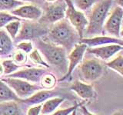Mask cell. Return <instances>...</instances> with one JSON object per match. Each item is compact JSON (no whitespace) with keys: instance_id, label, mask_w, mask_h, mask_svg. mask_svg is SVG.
I'll list each match as a JSON object with an SVG mask.
<instances>
[{"instance_id":"7c38bea8","label":"cell","mask_w":123,"mask_h":115,"mask_svg":"<svg viewBox=\"0 0 123 115\" xmlns=\"http://www.w3.org/2000/svg\"><path fill=\"white\" fill-rule=\"evenodd\" d=\"M62 93L59 91H56L55 89L53 90H46V89H42L36 92L34 94H32L31 97L27 98L25 99H21L18 101L25 107H29L31 106L39 104H42L46 100H48L51 98L54 97H60Z\"/></svg>"},{"instance_id":"52a82bcc","label":"cell","mask_w":123,"mask_h":115,"mask_svg":"<svg viewBox=\"0 0 123 115\" xmlns=\"http://www.w3.org/2000/svg\"><path fill=\"white\" fill-rule=\"evenodd\" d=\"M79 66L80 75L84 80L93 82L98 80L104 73V68L101 62L95 58L86 59Z\"/></svg>"},{"instance_id":"6da1fadb","label":"cell","mask_w":123,"mask_h":115,"mask_svg":"<svg viewBox=\"0 0 123 115\" xmlns=\"http://www.w3.org/2000/svg\"><path fill=\"white\" fill-rule=\"evenodd\" d=\"M35 48H37L45 61L52 69L55 75L61 78L66 74L68 67V52L63 47L52 43L42 37L35 38L32 41Z\"/></svg>"},{"instance_id":"4dcf8cb0","label":"cell","mask_w":123,"mask_h":115,"mask_svg":"<svg viewBox=\"0 0 123 115\" xmlns=\"http://www.w3.org/2000/svg\"><path fill=\"white\" fill-rule=\"evenodd\" d=\"M81 104H75L72 107H68V108L56 110L55 112H54L52 114L54 115H68V114H70L71 113L75 111V110L78 108V107Z\"/></svg>"},{"instance_id":"8d00e7d4","label":"cell","mask_w":123,"mask_h":115,"mask_svg":"<svg viewBox=\"0 0 123 115\" xmlns=\"http://www.w3.org/2000/svg\"><path fill=\"white\" fill-rule=\"evenodd\" d=\"M120 37L123 38V29L122 31H120Z\"/></svg>"},{"instance_id":"9c48e42d","label":"cell","mask_w":123,"mask_h":115,"mask_svg":"<svg viewBox=\"0 0 123 115\" xmlns=\"http://www.w3.org/2000/svg\"><path fill=\"white\" fill-rule=\"evenodd\" d=\"M49 72V68L43 67L25 66L19 69L12 74L4 75L5 77H12L25 80L31 83L40 84V80L45 73Z\"/></svg>"},{"instance_id":"d590c367","label":"cell","mask_w":123,"mask_h":115,"mask_svg":"<svg viewBox=\"0 0 123 115\" xmlns=\"http://www.w3.org/2000/svg\"><path fill=\"white\" fill-rule=\"evenodd\" d=\"M47 2H55L57 1V0H45Z\"/></svg>"},{"instance_id":"484cf974","label":"cell","mask_w":123,"mask_h":115,"mask_svg":"<svg viewBox=\"0 0 123 115\" xmlns=\"http://www.w3.org/2000/svg\"><path fill=\"white\" fill-rule=\"evenodd\" d=\"M21 21L22 20L12 21L9 23H8V24L4 27L6 31L12 39H14V38L16 37V35L19 32V29H20V27H21Z\"/></svg>"},{"instance_id":"83f0119b","label":"cell","mask_w":123,"mask_h":115,"mask_svg":"<svg viewBox=\"0 0 123 115\" xmlns=\"http://www.w3.org/2000/svg\"><path fill=\"white\" fill-rule=\"evenodd\" d=\"M12 57L13 61L16 64L29 66V64H26L28 62V58H29L28 54L22 51V50L17 49L16 51H14L13 53L12 54Z\"/></svg>"},{"instance_id":"9a60e30c","label":"cell","mask_w":123,"mask_h":115,"mask_svg":"<svg viewBox=\"0 0 123 115\" xmlns=\"http://www.w3.org/2000/svg\"><path fill=\"white\" fill-rule=\"evenodd\" d=\"M80 43L86 44L88 47H98L109 44H118L123 46V40L119 38L113 37V36H102L96 35L93 37H84L81 38L79 41Z\"/></svg>"},{"instance_id":"7402d4cb","label":"cell","mask_w":123,"mask_h":115,"mask_svg":"<svg viewBox=\"0 0 123 115\" xmlns=\"http://www.w3.org/2000/svg\"><path fill=\"white\" fill-rule=\"evenodd\" d=\"M57 84V78L55 75L51 72H47L42 76L40 80V84L43 89L51 90L55 88Z\"/></svg>"},{"instance_id":"30bf717a","label":"cell","mask_w":123,"mask_h":115,"mask_svg":"<svg viewBox=\"0 0 123 115\" xmlns=\"http://www.w3.org/2000/svg\"><path fill=\"white\" fill-rule=\"evenodd\" d=\"M88 46L83 43H77L72 51L68 54V71L62 78H61L59 81H64L65 80H68L71 78L74 69L82 62L85 53L86 52Z\"/></svg>"},{"instance_id":"f546056e","label":"cell","mask_w":123,"mask_h":115,"mask_svg":"<svg viewBox=\"0 0 123 115\" xmlns=\"http://www.w3.org/2000/svg\"><path fill=\"white\" fill-rule=\"evenodd\" d=\"M15 48H16V49L22 50V51L25 52L27 54H29L34 48L33 43L32 41H19L17 44H15Z\"/></svg>"},{"instance_id":"d6a6232c","label":"cell","mask_w":123,"mask_h":115,"mask_svg":"<svg viewBox=\"0 0 123 115\" xmlns=\"http://www.w3.org/2000/svg\"><path fill=\"white\" fill-rule=\"evenodd\" d=\"M3 75H4V69H3L2 63H0V77L3 76Z\"/></svg>"},{"instance_id":"2e32d148","label":"cell","mask_w":123,"mask_h":115,"mask_svg":"<svg viewBox=\"0 0 123 115\" xmlns=\"http://www.w3.org/2000/svg\"><path fill=\"white\" fill-rule=\"evenodd\" d=\"M69 90L74 91L75 93L84 100L93 99L96 97V93L94 87L86 83H83L80 80H75L71 86Z\"/></svg>"},{"instance_id":"4316f807","label":"cell","mask_w":123,"mask_h":115,"mask_svg":"<svg viewBox=\"0 0 123 115\" xmlns=\"http://www.w3.org/2000/svg\"><path fill=\"white\" fill-rule=\"evenodd\" d=\"M99 0H72L76 9L82 12L91 9V8Z\"/></svg>"},{"instance_id":"4fadbf2b","label":"cell","mask_w":123,"mask_h":115,"mask_svg":"<svg viewBox=\"0 0 123 115\" xmlns=\"http://www.w3.org/2000/svg\"><path fill=\"white\" fill-rule=\"evenodd\" d=\"M11 13L22 19L38 21L43 15V11L34 5H22L11 11Z\"/></svg>"},{"instance_id":"ffe728a7","label":"cell","mask_w":123,"mask_h":115,"mask_svg":"<svg viewBox=\"0 0 123 115\" xmlns=\"http://www.w3.org/2000/svg\"><path fill=\"white\" fill-rule=\"evenodd\" d=\"M21 98H19L14 91L4 82L0 78V102L8 101H20Z\"/></svg>"},{"instance_id":"f1b7e54d","label":"cell","mask_w":123,"mask_h":115,"mask_svg":"<svg viewBox=\"0 0 123 115\" xmlns=\"http://www.w3.org/2000/svg\"><path fill=\"white\" fill-rule=\"evenodd\" d=\"M14 20H22V18L6 11H0V29L4 28L8 23Z\"/></svg>"},{"instance_id":"5b68a950","label":"cell","mask_w":123,"mask_h":115,"mask_svg":"<svg viewBox=\"0 0 123 115\" xmlns=\"http://www.w3.org/2000/svg\"><path fill=\"white\" fill-rule=\"evenodd\" d=\"M0 78L6 82L21 99L29 98L38 91L43 89L40 84L31 83L21 78L5 76L0 77Z\"/></svg>"},{"instance_id":"ba28073f","label":"cell","mask_w":123,"mask_h":115,"mask_svg":"<svg viewBox=\"0 0 123 115\" xmlns=\"http://www.w3.org/2000/svg\"><path fill=\"white\" fill-rule=\"evenodd\" d=\"M66 3L65 0H57L54 2H49L45 8V13H43L40 20L42 24L47 25L53 24L58 21L65 18Z\"/></svg>"},{"instance_id":"8fae6325","label":"cell","mask_w":123,"mask_h":115,"mask_svg":"<svg viewBox=\"0 0 123 115\" xmlns=\"http://www.w3.org/2000/svg\"><path fill=\"white\" fill-rule=\"evenodd\" d=\"M123 18V9L116 6L111 12V15L104 24L103 31H105L110 36L120 38V29Z\"/></svg>"},{"instance_id":"8992f818","label":"cell","mask_w":123,"mask_h":115,"mask_svg":"<svg viewBox=\"0 0 123 115\" xmlns=\"http://www.w3.org/2000/svg\"><path fill=\"white\" fill-rule=\"evenodd\" d=\"M65 1L66 3L65 18L75 29L80 38H82L84 37V32L88 25V18L82 11L76 9L73 5L72 0H65Z\"/></svg>"},{"instance_id":"d6986e66","label":"cell","mask_w":123,"mask_h":115,"mask_svg":"<svg viewBox=\"0 0 123 115\" xmlns=\"http://www.w3.org/2000/svg\"><path fill=\"white\" fill-rule=\"evenodd\" d=\"M65 99L61 97L51 98L42 103L40 114L47 115L55 112V110L63 103Z\"/></svg>"},{"instance_id":"e0dca14e","label":"cell","mask_w":123,"mask_h":115,"mask_svg":"<svg viewBox=\"0 0 123 115\" xmlns=\"http://www.w3.org/2000/svg\"><path fill=\"white\" fill-rule=\"evenodd\" d=\"M15 51V44L5 29H0V58H9Z\"/></svg>"},{"instance_id":"7a4b0ae2","label":"cell","mask_w":123,"mask_h":115,"mask_svg":"<svg viewBox=\"0 0 123 115\" xmlns=\"http://www.w3.org/2000/svg\"><path fill=\"white\" fill-rule=\"evenodd\" d=\"M42 38L63 47L68 54L81 39L79 33L66 18L53 23L49 29L47 34Z\"/></svg>"},{"instance_id":"277c9868","label":"cell","mask_w":123,"mask_h":115,"mask_svg":"<svg viewBox=\"0 0 123 115\" xmlns=\"http://www.w3.org/2000/svg\"><path fill=\"white\" fill-rule=\"evenodd\" d=\"M48 31L49 29L42 23L32 20L22 19L20 29L16 37L13 39V42L15 45L22 41H32L35 38L45 35Z\"/></svg>"},{"instance_id":"cb8c5ba5","label":"cell","mask_w":123,"mask_h":115,"mask_svg":"<svg viewBox=\"0 0 123 115\" xmlns=\"http://www.w3.org/2000/svg\"><path fill=\"white\" fill-rule=\"evenodd\" d=\"M106 66L123 77V56L118 55L105 64Z\"/></svg>"},{"instance_id":"d4e9b609","label":"cell","mask_w":123,"mask_h":115,"mask_svg":"<svg viewBox=\"0 0 123 115\" xmlns=\"http://www.w3.org/2000/svg\"><path fill=\"white\" fill-rule=\"evenodd\" d=\"M24 2L18 0H0V11H12L19 6L25 5Z\"/></svg>"},{"instance_id":"836d02e7","label":"cell","mask_w":123,"mask_h":115,"mask_svg":"<svg viewBox=\"0 0 123 115\" xmlns=\"http://www.w3.org/2000/svg\"><path fill=\"white\" fill-rule=\"evenodd\" d=\"M115 2H116V3L119 6L123 9V0H115Z\"/></svg>"},{"instance_id":"5bb4252c","label":"cell","mask_w":123,"mask_h":115,"mask_svg":"<svg viewBox=\"0 0 123 115\" xmlns=\"http://www.w3.org/2000/svg\"><path fill=\"white\" fill-rule=\"evenodd\" d=\"M123 49V46L118 44H109L98 47H88L87 51L89 54L95 55L98 58L106 61L113 57L115 54Z\"/></svg>"},{"instance_id":"44dd1931","label":"cell","mask_w":123,"mask_h":115,"mask_svg":"<svg viewBox=\"0 0 123 115\" xmlns=\"http://www.w3.org/2000/svg\"><path fill=\"white\" fill-rule=\"evenodd\" d=\"M29 58L30 61L36 66L38 67H43L46 68H50L49 64L45 61L43 57L41 55V53L37 48H33V50L29 54Z\"/></svg>"},{"instance_id":"e575fe53","label":"cell","mask_w":123,"mask_h":115,"mask_svg":"<svg viewBox=\"0 0 123 115\" xmlns=\"http://www.w3.org/2000/svg\"><path fill=\"white\" fill-rule=\"evenodd\" d=\"M18 1H22V2H33L34 0H18Z\"/></svg>"},{"instance_id":"603a6c76","label":"cell","mask_w":123,"mask_h":115,"mask_svg":"<svg viewBox=\"0 0 123 115\" xmlns=\"http://www.w3.org/2000/svg\"><path fill=\"white\" fill-rule=\"evenodd\" d=\"M2 67L4 69V75H5L12 74V73L19 70V69L22 68L23 67L27 66V65L18 64L15 62H14L13 60H11V59L2 61ZM29 66H31V65H29Z\"/></svg>"},{"instance_id":"ac0fdd59","label":"cell","mask_w":123,"mask_h":115,"mask_svg":"<svg viewBox=\"0 0 123 115\" xmlns=\"http://www.w3.org/2000/svg\"><path fill=\"white\" fill-rule=\"evenodd\" d=\"M25 107L19 101H8L0 102V115H22L26 112Z\"/></svg>"},{"instance_id":"3957f363","label":"cell","mask_w":123,"mask_h":115,"mask_svg":"<svg viewBox=\"0 0 123 115\" xmlns=\"http://www.w3.org/2000/svg\"><path fill=\"white\" fill-rule=\"evenodd\" d=\"M112 3V0H101L91 8V12L88 18V25L84 32V37H93L102 33L104 24Z\"/></svg>"},{"instance_id":"1f68e13d","label":"cell","mask_w":123,"mask_h":115,"mask_svg":"<svg viewBox=\"0 0 123 115\" xmlns=\"http://www.w3.org/2000/svg\"><path fill=\"white\" fill-rule=\"evenodd\" d=\"M42 106V104H36L35 106L33 105V106L29 107V108L27 109L26 114H28V115H38V114H40Z\"/></svg>"}]
</instances>
